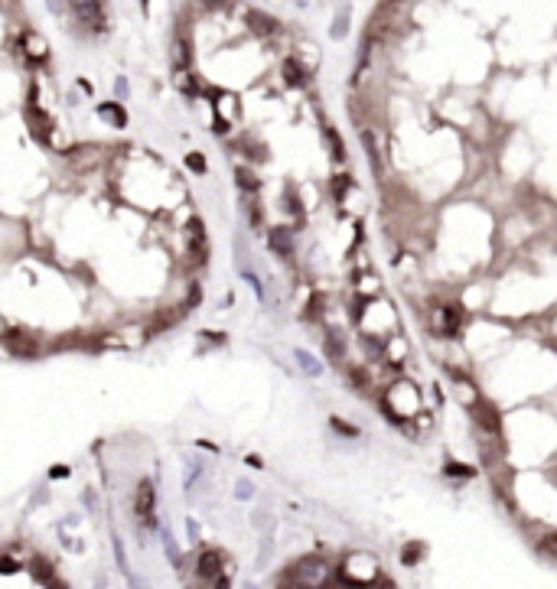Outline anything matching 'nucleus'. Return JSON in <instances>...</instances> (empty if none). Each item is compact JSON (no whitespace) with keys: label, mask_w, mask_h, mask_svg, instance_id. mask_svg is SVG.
<instances>
[{"label":"nucleus","mask_w":557,"mask_h":589,"mask_svg":"<svg viewBox=\"0 0 557 589\" xmlns=\"http://www.w3.org/2000/svg\"><path fill=\"white\" fill-rule=\"evenodd\" d=\"M3 339H7V345H10L17 355H36V352H40V342H36V339H30V335L10 333V335H3Z\"/></svg>","instance_id":"ddd939ff"},{"label":"nucleus","mask_w":557,"mask_h":589,"mask_svg":"<svg viewBox=\"0 0 557 589\" xmlns=\"http://www.w3.org/2000/svg\"><path fill=\"white\" fill-rule=\"evenodd\" d=\"M199 577L205 579V583H215V586H225L228 579L222 577V570H225V557L218 554V550H203L199 554Z\"/></svg>","instance_id":"0eeeda50"},{"label":"nucleus","mask_w":557,"mask_h":589,"mask_svg":"<svg viewBox=\"0 0 557 589\" xmlns=\"http://www.w3.org/2000/svg\"><path fill=\"white\" fill-rule=\"evenodd\" d=\"M420 554H424V544H407V550H404V554H401V560H404V563H411V567H414V563H418V560H420Z\"/></svg>","instance_id":"4be33fe9"},{"label":"nucleus","mask_w":557,"mask_h":589,"mask_svg":"<svg viewBox=\"0 0 557 589\" xmlns=\"http://www.w3.org/2000/svg\"><path fill=\"white\" fill-rule=\"evenodd\" d=\"M268 241H271V247H274L280 257L293 254V238H290V228H271Z\"/></svg>","instance_id":"9b49d317"},{"label":"nucleus","mask_w":557,"mask_h":589,"mask_svg":"<svg viewBox=\"0 0 557 589\" xmlns=\"http://www.w3.org/2000/svg\"><path fill=\"white\" fill-rule=\"evenodd\" d=\"M329 423H332V430L343 433V437H359V427H355V423H345V420H339V417H332Z\"/></svg>","instance_id":"412c9836"},{"label":"nucleus","mask_w":557,"mask_h":589,"mask_svg":"<svg viewBox=\"0 0 557 589\" xmlns=\"http://www.w3.org/2000/svg\"><path fill=\"white\" fill-rule=\"evenodd\" d=\"M205 261H209V241H205V228L199 218L189 222L186 228V264H193V267H203Z\"/></svg>","instance_id":"20e7f679"},{"label":"nucleus","mask_w":557,"mask_h":589,"mask_svg":"<svg viewBox=\"0 0 557 589\" xmlns=\"http://www.w3.org/2000/svg\"><path fill=\"white\" fill-rule=\"evenodd\" d=\"M248 495H251V485L241 482V485H238V498H248Z\"/></svg>","instance_id":"393cba45"},{"label":"nucleus","mask_w":557,"mask_h":589,"mask_svg":"<svg viewBox=\"0 0 557 589\" xmlns=\"http://www.w3.org/2000/svg\"><path fill=\"white\" fill-rule=\"evenodd\" d=\"M397 20H401V3L397 0H382L372 13V20L365 26V46H375V43H385L388 36L395 33Z\"/></svg>","instance_id":"f257e3e1"},{"label":"nucleus","mask_w":557,"mask_h":589,"mask_svg":"<svg viewBox=\"0 0 557 589\" xmlns=\"http://www.w3.org/2000/svg\"><path fill=\"white\" fill-rule=\"evenodd\" d=\"M98 114H101V118H108L111 121V124H128V111H124V107L118 105V101H105V105L98 107Z\"/></svg>","instance_id":"dca6fc26"},{"label":"nucleus","mask_w":557,"mask_h":589,"mask_svg":"<svg viewBox=\"0 0 557 589\" xmlns=\"http://www.w3.org/2000/svg\"><path fill=\"white\" fill-rule=\"evenodd\" d=\"M359 137H362L365 157H368V163H372V170H375V173H382V153H378L375 134H372V130H362V134H359Z\"/></svg>","instance_id":"4468645a"},{"label":"nucleus","mask_w":557,"mask_h":589,"mask_svg":"<svg viewBox=\"0 0 557 589\" xmlns=\"http://www.w3.org/2000/svg\"><path fill=\"white\" fill-rule=\"evenodd\" d=\"M248 26H251V33L264 36V39L277 33V20H274V17H268V13H261V10H251V13H248Z\"/></svg>","instance_id":"1a4fd4ad"},{"label":"nucleus","mask_w":557,"mask_h":589,"mask_svg":"<svg viewBox=\"0 0 557 589\" xmlns=\"http://www.w3.org/2000/svg\"><path fill=\"white\" fill-rule=\"evenodd\" d=\"M397 3H404V0H397Z\"/></svg>","instance_id":"a878e982"},{"label":"nucleus","mask_w":557,"mask_h":589,"mask_svg":"<svg viewBox=\"0 0 557 589\" xmlns=\"http://www.w3.org/2000/svg\"><path fill=\"white\" fill-rule=\"evenodd\" d=\"M349 378H352L355 391H368V371H365V368H352V371H349Z\"/></svg>","instance_id":"aec40b11"},{"label":"nucleus","mask_w":557,"mask_h":589,"mask_svg":"<svg viewBox=\"0 0 557 589\" xmlns=\"http://www.w3.org/2000/svg\"><path fill=\"white\" fill-rule=\"evenodd\" d=\"M443 472H447V475H463V479H470V475H472L470 466H453V462H447V466H443Z\"/></svg>","instance_id":"5701e85b"},{"label":"nucleus","mask_w":557,"mask_h":589,"mask_svg":"<svg viewBox=\"0 0 557 589\" xmlns=\"http://www.w3.org/2000/svg\"><path fill=\"white\" fill-rule=\"evenodd\" d=\"M20 46H23V55H30L33 62H46V59H49V43H46L40 33L26 30L20 36Z\"/></svg>","instance_id":"6e6552de"},{"label":"nucleus","mask_w":557,"mask_h":589,"mask_svg":"<svg viewBox=\"0 0 557 589\" xmlns=\"http://www.w3.org/2000/svg\"><path fill=\"white\" fill-rule=\"evenodd\" d=\"M460 322H463V316L453 303H440V306L430 310V329H434V335H440V339H450V335L460 333Z\"/></svg>","instance_id":"7ed1b4c3"},{"label":"nucleus","mask_w":557,"mask_h":589,"mask_svg":"<svg viewBox=\"0 0 557 589\" xmlns=\"http://www.w3.org/2000/svg\"><path fill=\"white\" fill-rule=\"evenodd\" d=\"M186 166L196 170V173H205V160L199 157V153H189V157H186Z\"/></svg>","instance_id":"b1692460"},{"label":"nucleus","mask_w":557,"mask_h":589,"mask_svg":"<svg viewBox=\"0 0 557 589\" xmlns=\"http://www.w3.org/2000/svg\"><path fill=\"white\" fill-rule=\"evenodd\" d=\"M280 72H284V82H287L290 88L307 85V69H303L300 59H284V65H280Z\"/></svg>","instance_id":"9d476101"},{"label":"nucleus","mask_w":557,"mask_h":589,"mask_svg":"<svg viewBox=\"0 0 557 589\" xmlns=\"http://www.w3.org/2000/svg\"><path fill=\"white\" fill-rule=\"evenodd\" d=\"M470 410H472V420H476L489 437H499V433H502V414L495 410V404H489V401L479 397V401H472Z\"/></svg>","instance_id":"423d86ee"},{"label":"nucleus","mask_w":557,"mask_h":589,"mask_svg":"<svg viewBox=\"0 0 557 589\" xmlns=\"http://www.w3.org/2000/svg\"><path fill=\"white\" fill-rule=\"evenodd\" d=\"M323 342H326V355H329V362H343L345 358V345H343V335H339V329H326V335H323Z\"/></svg>","instance_id":"f8f14e48"},{"label":"nucleus","mask_w":557,"mask_h":589,"mask_svg":"<svg viewBox=\"0 0 557 589\" xmlns=\"http://www.w3.org/2000/svg\"><path fill=\"white\" fill-rule=\"evenodd\" d=\"M323 134H326V140H329V153H332V160H336V163H343V160H345V143H343V137L336 134V128H332V124H323Z\"/></svg>","instance_id":"2eb2a0df"},{"label":"nucleus","mask_w":557,"mask_h":589,"mask_svg":"<svg viewBox=\"0 0 557 589\" xmlns=\"http://www.w3.org/2000/svg\"><path fill=\"white\" fill-rule=\"evenodd\" d=\"M326 560L323 557H303L300 563H293L290 570V577L284 583H307V586H320L323 579H326Z\"/></svg>","instance_id":"39448f33"},{"label":"nucleus","mask_w":557,"mask_h":589,"mask_svg":"<svg viewBox=\"0 0 557 589\" xmlns=\"http://www.w3.org/2000/svg\"><path fill=\"white\" fill-rule=\"evenodd\" d=\"M538 550L557 560V531H538Z\"/></svg>","instance_id":"a211bd4d"},{"label":"nucleus","mask_w":557,"mask_h":589,"mask_svg":"<svg viewBox=\"0 0 557 589\" xmlns=\"http://www.w3.org/2000/svg\"><path fill=\"white\" fill-rule=\"evenodd\" d=\"M235 182L241 186V189H245V193H251V195L261 189V179H257L251 170H245V166H238V170H235Z\"/></svg>","instance_id":"f3484780"},{"label":"nucleus","mask_w":557,"mask_h":589,"mask_svg":"<svg viewBox=\"0 0 557 589\" xmlns=\"http://www.w3.org/2000/svg\"><path fill=\"white\" fill-rule=\"evenodd\" d=\"M297 362H300V368H303V371H307V375H320V371H323V368H320V362H316V358H313L310 352H303V349H300V352H297Z\"/></svg>","instance_id":"6ab92c4d"},{"label":"nucleus","mask_w":557,"mask_h":589,"mask_svg":"<svg viewBox=\"0 0 557 589\" xmlns=\"http://www.w3.org/2000/svg\"><path fill=\"white\" fill-rule=\"evenodd\" d=\"M157 492H153V482L151 479H144V482L134 489V518H137L140 527H153L157 525Z\"/></svg>","instance_id":"f03ea898"}]
</instances>
